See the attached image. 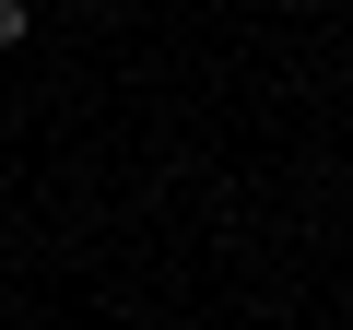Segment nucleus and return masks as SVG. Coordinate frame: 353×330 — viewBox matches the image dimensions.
Listing matches in <instances>:
<instances>
[{"instance_id": "obj_1", "label": "nucleus", "mask_w": 353, "mask_h": 330, "mask_svg": "<svg viewBox=\"0 0 353 330\" xmlns=\"http://www.w3.org/2000/svg\"><path fill=\"white\" fill-rule=\"evenodd\" d=\"M0 48H24V0H0Z\"/></svg>"}]
</instances>
